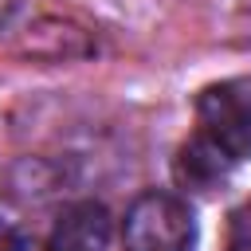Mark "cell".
Wrapping results in <instances>:
<instances>
[{
    "label": "cell",
    "instance_id": "6da1fadb",
    "mask_svg": "<svg viewBox=\"0 0 251 251\" xmlns=\"http://www.w3.org/2000/svg\"><path fill=\"white\" fill-rule=\"evenodd\" d=\"M126 251H192L196 212L180 192H141L122 220Z\"/></svg>",
    "mask_w": 251,
    "mask_h": 251
},
{
    "label": "cell",
    "instance_id": "7a4b0ae2",
    "mask_svg": "<svg viewBox=\"0 0 251 251\" xmlns=\"http://www.w3.org/2000/svg\"><path fill=\"white\" fill-rule=\"evenodd\" d=\"M196 133L231 165L251 157V75L220 78L196 94Z\"/></svg>",
    "mask_w": 251,
    "mask_h": 251
},
{
    "label": "cell",
    "instance_id": "3957f363",
    "mask_svg": "<svg viewBox=\"0 0 251 251\" xmlns=\"http://www.w3.org/2000/svg\"><path fill=\"white\" fill-rule=\"evenodd\" d=\"M106 243H110V212L94 200H82L63 212L47 251H106Z\"/></svg>",
    "mask_w": 251,
    "mask_h": 251
},
{
    "label": "cell",
    "instance_id": "277c9868",
    "mask_svg": "<svg viewBox=\"0 0 251 251\" xmlns=\"http://www.w3.org/2000/svg\"><path fill=\"white\" fill-rule=\"evenodd\" d=\"M231 169H235V165H231L220 149H212L200 133H192V137L176 149V161H173V176H176V184H180L184 192H212L220 180H227Z\"/></svg>",
    "mask_w": 251,
    "mask_h": 251
},
{
    "label": "cell",
    "instance_id": "5b68a950",
    "mask_svg": "<svg viewBox=\"0 0 251 251\" xmlns=\"http://www.w3.org/2000/svg\"><path fill=\"white\" fill-rule=\"evenodd\" d=\"M227 251H251V196L227 216Z\"/></svg>",
    "mask_w": 251,
    "mask_h": 251
},
{
    "label": "cell",
    "instance_id": "8992f818",
    "mask_svg": "<svg viewBox=\"0 0 251 251\" xmlns=\"http://www.w3.org/2000/svg\"><path fill=\"white\" fill-rule=\"evenodd\" d=\"M0 251H24V235H20V227H16L12 220H4V216H0Z\"/></svg>",
    "mask_w": 251,
    "mask_h": 251
}]
</instances>
